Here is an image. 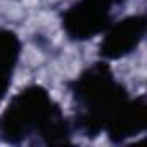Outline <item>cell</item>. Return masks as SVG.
Instances as JSON below:
<instances>
[{
	"label": "cell",
	"instance_id": "obj_1",
	"mask_svg": "<svg viewBox=\"0 0 147 147\" xmlns=\"http://www.w3.org/2000/svg\"><path fill=\"white\" fill-rule=\"evenodd\" d=\"M2 130L11 137L61 133V114L45 90L31 87L21 92L7 107L2 119Z\"/></svg>",
	"mask_w": 147,
	"mask_h": 147
},
{
	"label": "cell",
	"instance_id": "obj_5",
	"mask_svg": "<svg viewBox=\"0 0 147 147\" xmlns=\"http://www.w3.org/2000/svg\"><path fill=\"white\" fill-rule=\"evenodd\" d=\"M106 2H109V4H113V2H121V0H106Z\"/></svg>",
	"mask_w": 147,
	"mask_h": 147
},
{
	"label": "cell",
	"instance_id": "obj_4",
	"mask_svg": "<svg viewBox=\"0 0 147 147\" xmlns=\"http://www.w3.org/2000/svg\"><path fill=\"white\" fill-rule=\"evenodd\" d=\"M19 54V42L9 31H0V97L9 87L12 69Z\"/></svg>",
	"mask_w": 147,
	"mask_h": 147
},
{
	"label": "cell",
	"instance_id": "obj_2",
	"mask_svg": "<svg viewBox=\"0 0 147 147\" xmlns=\"http://www.w3.org/2000/svg\"><path fill=\"white\" fill-rule=\"evenodd\" d=\"M109 2L106 0H82L64 14V28L69 36L85 40L109 24Z\"/></svg>",
	"mask_w": 147,
	"mask_h": 147
},
{
	"label": "cell",
	"instance_id": "obj_3",
	"mask_svg": "<svg viewBox=\"0 0 147 147\" xmlns=\"http://www.w3.org/2000/svg\"><path fill=\"white\" fill-rule=\"evenodd\" d=\"M144 31H145V21L142 16L123 19L107 31L102 42V54L109 59L126 55L138 45V42L144 36Z\"/></svg>",
	"mask_w": 147,
	"mask_h": 147
}]
</instances>
